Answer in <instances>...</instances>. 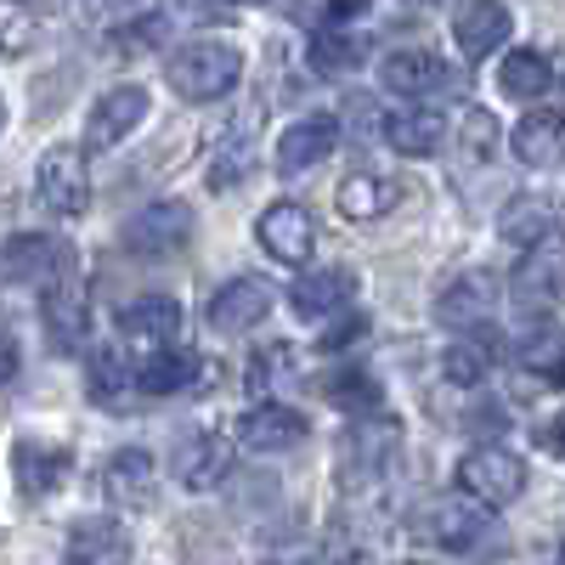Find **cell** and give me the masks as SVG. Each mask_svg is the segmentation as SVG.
Instances as JSON below:
<instances>
[{
	"label": "cell",
	"instance_id": "obj_5",
	"mask_svg": "<svg viewBox=\"0 0 565 565\" xmlns=\"http://www.w3.org/2000/svg\"><path fill=\"white\" fill-rule=\"evenodd\" d=\"M186 238H193V210L175 204V199L136 210V215L125 221V232H119V244H125L130 255H141V260H164V255H175Z\"/></svg>",
	"mask_w": 565,
	"mask_h": 565
},
{
	"label": "cell",
	"instance_id": "obj_21",
	"mask_svg": "<svg viewBox=\"0 0 565 565\" xmlns=\"http://www.w3.org/2000/svg\"><path fill=\"white\" fill-rule=\"evenodd\" d=\"M559 232V221H554V204L548 199H537V193H526V199H509L503 204V215H498V238L503 244H514V249H537V244H548Z\"/></svg>",
	"mask_w": 565,
	"mask_h": 565
},
{
	"label": "cell",
	"instance_id": "obj_38",
	"mask_svg": "<svg viewBox=\"0 0 565 565\" xmlns=\"http://www.w3.org/2000/svg\"><path fill=\"white\" fill-rule=\"evenodd\" d=\"M351 119H356V136H362V141L385 136V119H380V108H373L367 97H351Z\"/></svg>",
	"mask_w": 565,
	"mask_h": 565
},
{
	"label": "cell",
	"instance_id": "obj_18",
	"mask_svg": "<svg viewBox=\"0 0 565 565\" xmlns=\"http://www.w3.org/2000/svg\"><path fill=\"white\" fill-rule=\"evenodd\" d=\"M380 79H385V90H396V97H436V90L452 85V68L436 52H391L380 63Z\"/></svg>",
	"mask_w": 565,
	"mask_h": 565
},
{
	"label": "cell",
	"instance_id": "obj_11",
	"mask_svg": "<svg viewBox=\"0 0 565 565\" xmlns=\"http://www.w3.org/2000/svg\"><path fill=\"white\" fill-rule=\"evenodd\" d=\"M255 232H260V249H266L271 260H282V266H306V255H311V244H317L311 215H306L300 204H289V199L266 204V215L255 221Z\"/></svg>",
	"mask_w": 565,
	"mask_h": 565
},
{
	"label": "cell",
	"instance_id": "obj_34",
	"mask_svg": "<svg viewBox=\"0 0 565 565\" xmlns=\"http://www.w3.org/2000/svg\"><path fill=\"white\" fill-rule=\"evenodd\" d=\"M458 148H463V159H469V164H476V159H492V148H498V119H492L487 108H463Z\"/></svg>",
	"mask_w": 565,
	"mask_h": 565
},
{
	"label": "cell",
	"instance_id": "obj_27",
	"mask_svg": "<svg viewBox=\"0 0 565 565\" xmlns=\"http://www.w3.org/2000/svg\"><path fill=\"white\" fill-rule=\"evenodd\" d=\"M153 476H159L153 452L125 447V452H114V458H108V469H103V487H108V498H114V503H148Z\"/></svg>",
	"mask_w": 565,
	"mask_h": 565
},
{
	"label": "cell",
	"instance_id": "obj_33",
	"mask_svg": "<svg viewBox=\"0 0 565 565\" xmlns=\"http://www.w3.org/2000/svg\"><path fill=\"white\" fill-rule=\"evenodd\" d=\"M487 367H492V345L487 340H458V345L441 351V373L452 385H481Z\"/></svg>",
	"mask_w": 565,
	"mask_h": 565
},
{
	"label": "cell",
	"instance_id": "obj_25",
	"mask_svg": "<svg viewBox=\"0 0 565 565\" xmlns=\"http://www.w3.org/2000/svg\"><path fill=\"white\" fill-rule=\"evenodd\" d=\"M199 367H204V362H199L193 351L175 345V351H159V356H141V367H136L130 385H136L141 396H175V391H186V385L199 380Z\"/></svg>",
	"mask_w": 565,
	"mask_h": 565
},
{
	"label": "cell",
	"instance_id": "obj_36",
	"mask_svg": "<svg viewBox=\"0 0 565 565\" xmlns=\"http://www.w3.org/2000/svg\"><path fill=\"white\" fill-rule=\"evenodd\" d=\"M289 356H295L289 345H266V351L249 362V391H260V396H266V391H271V380H282V373L295 367Z\"/></svg>",
	"mask_w": 565,
	"mask_h": 565
},
{
	"label": "cell",
	"instance_id": "obj_8",
	"mask_svg": "<svg viewBox=\"0 0 565 565\" xmlns=\"http://www.w3.org/2000/svg\"><path fill=\"white\" fill-rule=\"evenodd\" d=\"M356 295V271L351 266H317V271H300L295 289H289V306L300 322H328V317H345Z\"/></svg>",
	"mask_w": 565,
	"mask_h": 565
},
{
	"label": "cell",
	"instance_id": "obj_22",
	"mask_svg": "<svg viewBox=\"0 0 565 565\" xmlns=\"http://www.w3.org/2000/svg\"><path fill=\"white\" fill-rule=\"evenodd\" d=\"M85 328H90L85 289H79V277H68V282H57V289L45 295V334H52L57 351H79L85 345Z\"/></svg>",
	"mask_w": 565,
	"mask_h": 565
},
{
	"label": "cell",
	"instance_id": "obj_31",
	"mask_svg": "<svg viewBox=\"0 0 565 565\" xmlns=\"http://www.w3.org/2000/svg\"><path fill=\"white\" fill-rule=\"evenodd\" d=\"M249 170H255V148H249L244 125H232V130H226V141L210 153V186H238Z\"/></svg>",
	"mask_w": 565,
	"mask_h": 565
},
{
	"label": "cell",
	"instance_id": "obj_16",
	"mask_svg": "<svg viewBox=\"0 0 565 565\" xmlns=\"http://www.w3.org/2000/svg\"><path fill=\"white\" fill-rule=\"evenodd\" d=\"M170 469H175V481H181L186 492H210L226 469H232V447H226V436L199 430V436H186V441L175 447Z\"/></svg>",
	"mask_w": 565,
	"mask_h": 565
},
{
	"label": "cell",
	"instance_id": "obj_41",
	"mask_svg": "<svg viewBox=\"0 0 565 565\" xmlns=\"http://www.w3.org/2000/svg\"><path fill=\"white\" fill-rule=\"evenodd\" d=\"M271 565H306V559H271Z\"/></svg>",
	"mask_w": 565,
	"mask_h": 565
},
{
	"label": "cell",
	"instance_id": "obj_35",
	"mask_svg": "<svg viewBox=\"0 0 565 565\" xmlns=\"http://www.w3.org/2000/svg\"><path fill=\"white\" fill-rule=\"evenodd\" d=\"M521 362H532V367H543V373H559V362H565V340L554 334V328H537V334L521 340Z\"/></svg>",
	"mask_w": 565,
	"mask_h": 565
},
{
	"label": "cell",
	"instance_id": "obj_9",
	"mask_svg": "<svg viewBox=\"0 0 565 565\" xmlns=\"http://www.w3.org/2000/svg\"><path fill=\"white\" fill-rule=\"evenodd\" d=\"M498 295H503V282L487 266H476V271L452 277L447 289L436 295V322L441 328H481L498 311Z\"/></svg>",
	"mask_w": 565,
	"mask_h": 565
},
{
	"label": "cell",
	"instance_id": "obj_26",
	"mask_svg": "<svg viewBox=\"0 0 565 565\" xmlns=\"http://www.w3.org/2000/svg\"><path fill=\"white\" fill-rule=\"evenodd\" d=\"M396 199H402V186L391 175H345L340 193H334L345 221H380V215L396 210Z\"/></svg>",
	"mask_w": 565,
	"mask_h": 565
},
{
	"label": "cell",
	"instance_id": "obj_3",
	"mask_svg": "<svg viewBox=\"0 0 565 565\" xmlns=\"http://www.w3.org/2000/svg\"><path fill=\"white\" fill-rule=\"evenodd\" d=\"M458 492H469V503H509V498H521L526 492V463L521 452H509V447H476V452H463L458 458Z\"/></svg>",
	"mask_w": 565,
	"mask_h": 565
},
{
	"label": "cell",
	"instance_id": "obj_7",
	"mask_svg": "<svg viewBox=\"0 0 565 565\" xmlns=\"http://www.w3.org/2000/svg\"><path fill=\"white\" fill-rule=\"evenodd\" d=\"M424 537H430L436 548H452V554H469V548H481L498 537L492 526V514L481 503H469V498H447V503H430L424 509Z\"/></svg>",
	"mask_w": 565,
	"mask_h": 565
},
{
	"label": "cell",
	"instance_id": "obj_23",
	"mask_svg": "<svg viewBox=\"0 0 565 565\" xmlns=\"http://www.w3.org/2000/svg\"><path fill=\"white\" fill-rule=\"evenodd\" d=\"M125 554H130V543H125L119 521H79L68 532L63 565H125Z\"/></svg>",
	"mask_w": 565,
	"mask_h": 565
},
{
	"label": "cell",
	"instance_id": "obj_12",
	"mask_svg": "<svg viewBox=\"0 0 565 565\" xmlns=\"http://www.w3.org/2000/svg\"><path fill=\"white\" fill-rule=\"evenodd\" d=\"M141 119H148V90H141V85H114V90L97 97V108H90L85 141H90V148H119Z\"/></svg>",
	"mask_w": 565,
	"mask_h": 565
},
{
	"label": "cell",
	"instance_id": "obj_28",
	"mask_svg": "<svg viewBox=\"0 0 565 565\" xmlns=\"http://www.w3.org/2000/svg\"><path fill=\"white\" fill-rule=\"evenodd\" d=\"M306 63H311L322 79H345V74H356V68L367 63V40H362V34H340V29H322V34H311V45H306Z\"/></svg>",
	"mask_w": 565,
	"mask_h": 565
},
{
	"label": "cell",
	"instance_id": "obj_32",
	"mask_svg": "<svg viewBox=\"0 0 565 565\" xmlns=\"http://www.w3.org/2000/svg\"><path fill=\"white\" fill-rule=\"evenodd\" d=\"M85 385H90V396H97L103 407H119V396L130 391V373H125V362L114 351H90L85 356Z\"/></svg>",
	"mask_w": 565,
	"mask_h": 565
},
{
	"label": "cell",
	"instance_id": "obj_19",
	"mask_svg": "<svg viewBox=\"0 0 565 565\" xmlns=\"http://www.w3.org/2000/svg\"><path fill=\"white\" fill-rule=\"evenodd\" d=\"M238 436H244L249 452H289L306 436V418L295 407H282V402H260L238 418Z\"/></svg>",
	"mask_w": 565,
	"mask_h": 565
},
{
	"label": "cell",
	"instance_id": "obj_37",
	"mask_svg": "<svg viewBox=\"0 0 565 565\" xmlns=\"http://www.w3.org/2000/svg\"><path fill=\"white\" fill-rule=\"evenodd\" d=\"M362 328H367V317H334L322 328V351H345V345H356L362 340Z\"/></svg>",
	"mask_w": 565,
	"mask_h": 565
},
{
	"label": "cell",
	"instance_id": "obj_1",
	"mask_svg": "<svg viewBox=\"0 0 565 565\" xmlns=\"http://www.w3.org/2000/svg\"><path fill=\"white\" fill-rule=\"evenodd\" d=\"M244 79V52L226 40H186L170 57V85L181 103H215Z\"/></svg>",
	"mask_w": 565,
	"mask_h": 565
},
{
	"label": "cell",
	"instance_id": "obj_29",
	"mask_svg": "<svg viewBox=\"0 0 565 565\" xmlns=\"http://www.w3.org/2000/svg\"><path fill=\"white\" fill-rule=\"evenodd\" d=\"M322 396L334 402L340 413H351V418H373L380 413V380L373 373H362L356 362H345V367H334V373H322Z\"/></svg>",
	"mask_w": 565,
	"mask_h": 565
},
{
	"label": "cell",
	"instance_id": "obj_13",
	"mask_svg": "<svg viewBox=\"0 0 565 565\" xmlns=\"http://www.w3.org/2000/svg\"><path fill=\"white\" fill-rule=\"evenodd\" d=\"M509 29H514V12L503 7V0H469V7L452 12V40H458V52L469 63L492 57L498 45L509 40Z\"/></svg>",
	"mask_w": 565,
	"mask_h": 565
},
{
	"label": "cell",
	"instance_id": "obj_20",
	"mask_svg": "<svg viewBox=\"0 0 565 565\" xmlns=\"http://www.w3.org/2000/svg\"><path fill=\"white\" fill-rule=\"evenodd\" d=\"M509 141H514V159H521V164L554 170V164H565V114L537 108V114H526L521 125H514Z\"/></svg>",
	"mask_w": 565,
	"mask_h": 565
},
{
	"label": "cell",
	"instance_id": "obj_24",
	"mask_svg": "<svg viewBox=\"0 0 565 565\" xmlns=\"http://www.w3.org/2000/svg\"><path fill=\"white\" fill-rule=\"evenodd\" d=\"M385 141L396 153H407V159H424V153H436L447 141V125H441L436 108H396L385 119Z\"/></svg>",
	"mask_w": 565,
	"mask_h": 565
},
{
	"label": "cell",
	"instance_id": "obj_2",
	"mask_svg": "<svg viewBox=\"0 0 565 565\" xmlns=\"http://www.w3.org/2000/svg\"><path fill=\"white\" fill-rule=\"evenodd\" d=\"M79 266L74 244L57 238V232H18V238L0 244V277L12 282V289H45L52 295L57 282H68Z\"/></svg>",
	"mask_w": 565,
	"mask_h": 565
},
{
	"label": "cell",
	"instance_id": "obj_43",
	"mask_svg": "<svg viewBox=\"0 0 565 565\" xmlns=\"http://www.w3.org/2000/svg\"><path fill=\"white\" fill-rule=\"evenodd\" d=\"M0 125H7V103H0Z\"/></svg>",
	"mask_w": 565,
	"mask_h": 565
},
{
	"label": "cell",
	"instance_id": "obj_17",
	"mask_svg": "<svg viewBox=\"0 0 565 565\" xmlns=\"http://www.w3.org/2000/svg\"><path fill=\"white\" fill-rule=\"evenodd\" d=\"M514 300H521V311H532V317H548L565 300V260L554 249H532L521 260V271H514Z\"/></svg>",
	"mask_w": 565,
	"mask_h": 565
},
{
	"label": "cell",
	"instance_id": "obj_44",
	"mask_svg": "<svg viewBox=\"0 0 565 565\" xmlns=\"http://www.w3.org/2000/svg\"><path fill=\"white\" fill-rule=\"evenodd\" d=\"M559 565H565V548H559Z\"/></svg>",
	"mask_w": 565,
	"mask_h": 565
},
{
	"label": "cell",
	"instance_id": "obj_39",
	"mask_svg": "<svg viewBox=\"0 0 565 565\" xmlns=\"http://www.w3.org/2000/svg\"><path fill=\"white\" fill-rule=\"evenodd\" d=\"M18 380V340L0 328V385H12Z\"/></svg>",
	"mask_w": 565,
	"mask_h": 565
},
{
	"label": "cell",
	"instance_id": "obj_4",
	"mask_svg": "<svg viewBox=\"0 0 565 565\" xmlns=\"http://www.w3.org/2000/svg\"><path fill=\"white\" fill-rule=\"evenodd\" d=\"M34 193H40V204L52 210L57 221L85 215V204H90V164H85V153L74 148V141L45 148V159L34 170Z\"/></svg>",
	"mask_w": 565,
	"mask_h": 565
},
{
	"label": "cell",
	"instance_id": "obj_42",
	"mask_svg": "<svg viewBox=\"0 0 565 565\" xmlns=\"http://www.w3.org/2000/svg\"><path fill=\"white\" fill-rule=\"evenodd\" d=\"M554 380H559V385H565V362H559V373H554Z\"/></svg>",
	"mask_w": 565,
	"mask_h": 565
},
{
	"label": "cell",
	"instance_id": "obj_6",
	"mask_svg": "<svg viewBox=\"0 0 565 565\" xmlns=\"http://www.w3.org/2000/svg\"><path fill=\"white\" fill-rule=\"evenodd\" d=\"M175 334H181V306L170 295H141L119 311V340L141 356L175 351Z\"/></svg>",
	"mask_w": 565,
	"mask_h": 565
},
{
	"label": "cell",
	"instance_id": "obj_30",
	"mask_svg": "<svg viewBox=\"0 0 565 565\" xmlns=\"http://www.w3.org/2000/svg\"><path fill=\"white\" fill-rule=\"evenodd\" d=\"M498 90H503V97H514V103H532V97H543V90H554L548 57L543 52H509L503 68H498Z\"/></svg>",
	"mask_w": 565,
	"mask_h": 565
},
{
	"label": "cell",
	"instance_id": "obj_15",
	"mask_svg": "<svg viewBox=\"0 0 565 565\" xmlns=\"http://www.w3.org/2000/svg\"><path fill=\"white\" fill-rule=\"evenodd\" d=\"M334 141H340V119L306 114V119H295L289 130H282V141H277V170H282V175H300V170H311V164H322L328 153H334Z\"/></svg>",
	"mask_w": 565,
	"mask_h": 565
},
{
	"label": "cell",
	"instance_id": "obj_14",
	"mask_svg": "<svg viewBox=\"0 0 565 565\" xmlns=\"http://www.w3.org/2000/svg\"><path fill=\"white\" fill-rule=\"evenodd\" d=\"M74 469V452L57 447V441H18L12 447V476H18V492L23 498H52Z\"/></svg>",
	"mask_w": 565,
	"mask_h": 565
},
{
	"label": "cell",
	"instance_id": "obj_40",
	"mask_svg": "<svg viewBox=\"0 0 565 565\" xmlns=\"http://www.w3.org/2000/svg\"><path fill=\"white\" fill-rule=\"evenodd\" d=\"M543 447H548V452H565V413H559L554 424H543Z\"/></svg>",
	"mask_w": 565,
	"mask_h": 565
},
{
	"label": "cell",
	"instance_id": "obj_10",
	"mask_svg": "<svg viewBox=\"0 0 565 565\" xmlns=\"http://www.w3.org/2000/svg\"><path fill=\"white\" fill-rule=\"evenodd\" d=\"M271 300H277V295H271L266 277H232L226 289L210 295V311H204V317H210L215 334L232 340V334H249V328L271 311Z\"/></svg>",
	"mask_w": 565,
	"mask_h": 565
}]
</instances>
